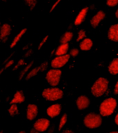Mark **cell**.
<instances>
[{"label":"cell","instance_id":"obj_1","mask_svg":"<svg viewBox=\"0 0 118 133\" xmlns=\"http://www.w3.org/2000/svg\"><path fill=\"white\" fill-rule=\"evenodd\" d=\"M108 79L105 77H100L92 85L91 93L95 97H100L106 93L108 90Z\"/></svg>","mask_w":118,"mask_h":133},{"label":"cell","instance_id":"obj_2","mask_svg":"<svg viewBox=\"0 0 118 133\" xmlns=\"http://www.w3.org/2000/svg\"><path fill=\"white\" fill-rule=\"evenodd\" d=\"M117 101L115 98H107L102 101L100 107V115L103 117L110 116L117 107Z\"/></svg>","mask_w":118,"mask_h":133},{"label":"cell","instance_id":"obj_3","mask_svg":"<svg viewBox=\"0 0 118 133\" xmlns=\"http://www.w3.org/2000/svg\"><path fill=\"white\" fill-rule=\"evenodd\" d=\"M42 97L49 101H55L61 99L63 96L64 92L60 88L56 87L48 88L44 89L42 91Z\"/></svg>","mask_w":118,"mask_h":133},{"label":"cell","instance_id":"obj_4","mask_svg":"<svg viewBox=\"0 0 118 133\" xmlns=\"http://www.w3.org/2000/svg\"><path fill=\"white\" fill-rule=\"evenodd\" d=\"M102 119L100 115L89 113L84 117V123L88 129H96L102 125Z\"/></svg>","mask_w":118,"mask_h":133},{"label":"cell","instance_id":"obj_5","mask_svg":"<svg viewBox=\"0 0 118 133\" xmlns=\"http://www.w3.org/2000/svg\"><path fill=\"white\" fill-rule=\"evenodd\" d=\"M62 71L58 68H53L48 70L46 73V79L48 84L53 87H56L60 82Z\"/></svg>","mask_w":118,"mask_h":133},{"label":"cell","instance_id":"obj_6","mask_svg":"<svg viewBox=\"0 0 118 133\" xmlns=\"http://www.w3.org/2000/svg\"><path fill=\"white\" fill-rule=\"evenodd\" d=\"M70 55H64L57 56L51 62V66L53 68H61L64 67L70 59Z\"/></svg>","mask_w":118,"mask_h":133},{"label":"cell","instance_id":"obj_7","mask_svg":"<svg viewBox=\"0 0 118 133\" xmlns=\"http://www.w3.org/2000/svg\"><path fill=\"white\" fill-rule=\"evenodd\" d=\"M50 126V121L46 118H40L35 122L33 128L39 132L46 131Z\"/></svg>","mask_w":118,"mask_h":133},{"label":"cell","instance_id":"obj_8","mask_svg":"<svg viewBox=\"0 0 118 133\" xmlns=\"http://www.w3.org/2000/svg\"><path fill=\"white\" fill-rule=\"evenodd\" d=\"M38 114V108L34 103H30L26 110V118L32 121L34 120Z\"/></svg>","mask_w":118,"mask_h":133},{"label":"cell","instance_id":"obj_9","mask_svg":"<svg viewBox=\"0 0 118 133\" xmlns=\"http://www.w3.org/2000/svg\"><path fill=\"white\" fill-rule=\"evenodd\" d=\"M62 110V106L59 103H55L53 105H50V107H48L46 110V113L48 117L50 118H55L61 112Z\"/></svg>","mask_w":118,"mask_h":133},{"label":"cell","instance_id":"obj_10","mask_svg":"<svg viewBox=\"0 0 118 133\" xmlns=\"http://www.w3.org/2000/svg\"><path fill=\"white\" fill-rule=\"evenodd\" d=\"M90 105V100L86 96H80L76 100V106L80 110L86 109Z\"/></svg>","mask_w":118,"mask_h":133},{"label":"cell","instance_id":"obj_11","mask_svg":"<svg viewBox=\"0 0 118 133\" xmlns=\"http://www.w3.org/2000/svg\"><path fill=\"white\" fill-rule=\"evenodd\" d=\"M106 17V15L102 10H100L93 17L92 19H90V24L93 28H97L100 23Z\"/></svg>","mask_w":118,"mask_h":133},{"label":"cell","instance_id":"obj_12","mask_svg":"<svg viewBox=\"0 0 118 133\" xmlns=\"http://www.w3.org/2000/svg\"><path fill=\"white\" fill-rule=\"evenodd\" d=\"M108 38L110 41L118 42V24L110 26L108 31Z\"/></svg>","mask_w":118,"mask_h":133},{"label":"cell","instance_id":"obj_13","mask_svg":"<svg viewBox=\"0 0 118 133\" xmlns=\"http://www.w3.org/2000/svg\"><path fill=\"white\" fill-rule=\"evenodd\" d=\"M11 32V26L9 24H5L1 28V36L0 38L3 42H5Z\"/></svg>","mask_w":118,"mask_h":133},{"label":"cell","instance_id":"obj_14","mask_svg":"<svg viewBox=\"0 0 118 133\" xmlns=\"http://www.w3.org/2000/svg\"><path fill=\"white\" fill-rule=\"evenodd\" d=\"M93 47V41L89 38H85L80 42V48L82 51H88Z\"/></svg>","mask_w":118,"mask_h":133},{"label":"cell","instance_id":"obj_15","mask_svg":"<svg viewBox=\"0 0 118 133\" xmlns=\"http://www.w3.org/2000/svg\"><path fill=\"white\" fill-rule=\"evenodd\" d=\"M88 10V7H86V8H84L83 9L81 10L80 12H79L78 15L77 16V17L75 18V26H79L80 24H82V22H84V19L86 17V15L87 14V12Z\"/></svg>","mask_w":118,"mask_h":133},{"label":"cell","instance_id":"obj_16","mask_svg":"<svg viewBox=\"0 0 118 133\" xmlns=\"http://www.w3.org/2000/svg\"><path fill=\"white\" fill-rule=\"evenodd\" d=\"M25 101V96H24V93L22 90H18L17 91L14 95V97L12 98V99L10 101V103L12 104V103H21L22 102H24Z\"/></svg>","mask_w":118,"mask_h":133},{"label":"cell","instance_id":"obj_17","mask_svg":"<svg viewBox=\"0 0 118 133\" xmlns=\"http://www.w3.org/2000/svg\"><path fill=\"white\" fill-rule=\"evenodd\" d=\"M108 72L113 75H118V58H115L108 66Z\"/></svg>","mask_w":118,"mask_h":133},{"label":"cell","instance_id":"obj_18","mask_svg":"<svg viewBox=\"0 0 118 133\" xmlns=\"http://www.w3.org/2000/svg\"><path fill=\"white\" fill-rule=\"evenodd\" d=\"M68 49H69V46H68V43L67 44H62L60 46H58V48H57L56 52H55V55L57 56H61L66 55Z\"/></svg>","mask_w":118,"mask_h":133},{"label":"cell","instance_id":"obj_19","mask_svg":"<svg viewBox=\"0 0 118 133\" xmlns=\"http://www.w3.org/2000/svg\"><path fill=\"white\" fill-rule=\"evenodd\" d=\"M73 37V34L72 32H70V31L66 32L60 39V43L61 44H67L72 39Z\"/></svg>","mask_w":118,"mask_h":133},{"label":"cell","instance_id":"obj_20","mask_svg":"<svg viewBox=\"0 0 118 133\" xmlns=\"http://www.w3.org/2000/svg\"><path fill=\"white\" fill-rule=\"evenodd\" d=\"M26 30H27V29L26 28H24V29H22L21 31L19 32V33L14 38V39H13V41H12V42L11 43V44H10V48H14L15 46H16L17 44L18 43L19 41L20 40V39L22 37V36L24 35V34L26 33Z\"/></svg>","mask_w":118,"mask_h":133},{"label":"cell","instance_id":"obj_21","mask_svg":"<svg viewBox=\"0 0 118 133\" xmlns=\"http://www.w3.org/2000/svg\"><path fill=\"white\" fill-rule=\"evenodd\" d=\"M39 72H41V68H40V66H39V67H37V68H35L32 69L30 72H28V74L27 75V76H26V80L30 79L32 78L35 75H37Z\"/></svg>","mask_w":118,"mask_h":133},{"label":"cell","instance_id":"obj_22","mask_svg":"<svg viewBox=\"0 0 118 133\" xmlns=\"http://www.w3.org/2000/svg\"><path fill=\"white\" fill-rule=\"evenodd\" d=\"M8 112L11 116H15L18 113V107L16 103H12L8 109Z\"/></svg>","mask_w":118,"mask_h":133},{"label":"cell","instance_id":"obj_23","mask_svg":"<svg viewBox=\"0 0 118 133\" xmlns=\"http://www.w3.org/2000/svg\"><path fill=\"white\" fill-rule=\"evenodd\" d=\"M67 119H68V117H67V115L66 114H64V115L62 116L61 119H60V123H59V127H58V130L59 131H60L62 128L64 127V125H65L67 122Z\"/></svg>","mask_w":118,"mask_h":133},{"label":"cell","instance_id":"obj_24","mask_svg":"<svg viewBox=\"0 0 118 133\" xmlns=\"http://www.w3.org/2000/svg\"><path fill=\"white\" fill-rule=\"evenodd\" d=\"M86 38V32L84 31V30H81L79 31L78 32V37L77 39V42H80V41H82Z\"/></svg>","mask_w":118,"mask_h":133},{"label":"cell","instance_id":"obj_25","mask_svg":"<svg viewBox=\"0 0 118 133\" xmlns=\"http://www.w3.org/2000/svg\"><path fill=\"white\" fill-rule=\"evenodd\" d=\"M25 2L28 6L30 7V10H32L35 7L37 4V0H25Z\"/></svg>","mask_w":118,"mask_h":133},{"label":"cell","instance_id":"obj_26","mask_svg":"<svg viewBox=\"0 0 118 133\" xmlns=\"http://www.w3.org/2000/svg\"><path fill=\"white\" fill-rule=\"evenodd\" d=\"M32 64H33V62H31V63H30V64H28V66H26V67L25 68H24V70H23V71L22 72V73H21V75H20V76H19V80H21L22 79V78H23V77H24V76L25 75V74H26V72H27L28 71V70L30 69V67H31V66H32Z\"/></svg>","mask_w":118,"mask_h":133},{"label":"cell","instance_id":"obj_27","mask_svg":"<svg viewBox=\"0 0 118 133\" xmlns=\"http://www.w3.org/2000/svg\"><path fill=\"white\" fill-rule=\"evenodd\" d=\"M106 4L108 7H115L118 5V0H106Z\"/></svg>","mask_w":118,"mask_h":133},{"label":"cell","instance_id":"obj_28","mask_svg":"<svg viewBox=\"0 0 118 133\" xmlns=\"http://www.w3.org/2000/svg\"><path fill=\"white\" fill-rule=\"evenodd\" d=\"M14 64V60H13V59L10 60V61H9V62H8V63H7V64L5 65V66H4V68H2V70H1V72H0V73L2 74L4 70L7 69V68H8L10 67L11 66H12V64Z\"/></svg>","mask_w":118,"mask_h":133},{"label":"cell","instance_id":"obj_29","mask_svg":"<svg viewBox=\"0 0 118 133\" xmlns=\"http://www.w3.org/2000/svg\"><path fill=\"white\" fill-rule=\"evenodd\" d=\"M79 54V50L77 48H73L72 50H70V55L73 57H76L77 55Z\"/></svg>","mask_w":118,"mask_h":133},{"label":"cell","instance_id":"obj_30","mask_svg":"<svg viewBox=\"0 0 118 133\" xmlns=\"http://www.w3.org/2000/svg\"><path fill=\"white\" fill-rule=\"evenodd\" d=\"M24 64V59H20L19 61L18 62V63H17V64L16 66H15L14 68H13V70H15L17 69V68H18L19 66H23Z\"/></svg>","mask_w":118,"mask_h":133},{"label":"cell","instance_id":"obj_31","mask_svg":"<svg viewBox=\"0 0 118 133\" xmlns=\"http://www.w3.org/2000/svg\"><path fill=\"white\" fill-rule=\"evenodd\" d=\"M48 35H46V37H45L43 39V40H42V42H41V43L40 44V46H39V47H38L39 50H40V48H42V46H43V45H44V44L46 43V42L47 41V39H48Z\"/></svg>","mask_w":118,"mask_h":133},{"label":"cell","instance_id":"obj_32","mask_svg":"<svg viewBox=\"0 0 118 133\" xmlns=\"http://www.w3.org/2000/svg\"><path fill=\"white\" fill-rule=\"evenodd\" d=\"M47 66H48V62H44V63H43V64L40 66V68H41V72L44 71V70L46 69Z\"/></svg>","mask_w":118,"mask_h":133},{"label":"cell","instance_id":"obj_33","mask_svg":"<svg viewBox=\"0 0 118 133\" xmlns=\"http://www.w3.org/2000/svg\"><path fill=\"white\" fill-rule=\"evenodd\" d=\"M61 1H62V0H57L56 2H55V4H53V5L52 8H51V9H50V12H52L53 11V10H54L55 8H56L57 6L58 5L59 3H60V2H61Z\"/></svg>","mask_w":118,"mask_h":133},{"label":"cell","instance_id":"obj_34","mask_svg":"<svg viewBox=\"0 0 118 133\" xmlns=\"http://www.w3.org/2000/svg\"><path fill=\"white\" fill-rule=\"evenodd\" d=\"M114 93H115V95H118V82H117L116 84L115 85Z\"/></svg>","mask_w":118,"mask_h":133},{"label":"cell","instance_id":"obj_35","mask_svg":"<svg viewBox=\"0 0 118 133\" xmlns=\"http://www.w3.org/2000/svg\"><path fill=\"white\" fill-rule=\"evenodd\" d=\"M115 123H116V125H118V113L117 114L115 117Z\"/></svg>","mask_w":118,"mask_h":133},{"label":"cell","instance_id":"obj_36","mask_svg":"<svg viewBox=\"0 0 118 133\" xmlns=\"http://www.w3.org/2000/svg\"><path fill=\"white\" fill-rule=\"evenodd\" d=\"M63 132H64V133H72V132H73L72 130H64V131H63Z\"/></svg>","mask_w":118,"mask_h":133},{"label":"cell","instance_id":"obj_37","mask_svg":"<svg viewBox=\"0 0 118 133\" xmlns=\"http://www.w3.org/2000/svg\"><path fill=\"white\" fill-rule=\"evenodd\" d=\"M30 132H32V133H37L39 132L37 130H36L35 129V128H33V129H32L31 130H30Z\"/></svg>","mask_w":118,"mask_h":133},{"label":"cell","instance_id":"obj_38","mask_svg":"<svg viewBox=\"0 0 118 133\" xmlns=\"http://www.w3.org/2000/svg\"><path fill=\"white\" fill-rule=\"evenodd\" d=\"M115 17H116V18H117L118 19V8H117V10H116V12H115Z\"/></svg>","mask_w":118,"mask_h":133},{"label":"cell","instance_id":"obj_39","mask_svg":"<svg viewBox=\"0 0 118 133\" xmlns=\"http://www.w3.org/2000/svg\"><path fill=\"white\" fill-rule=\"evenodd\" d=\"M111 133H118V131H111Z\"/></svg>","mask_w":118,"mask_h":133},{"label":"cell","instance_id":"obj_40","mask_svg":"<svg viewBox=\"0 0 118 133\" xmlns=\"http://www.w3.org/2000/svg\"><path fill=\"white\" fill-rule=\"evenodd\" d=\"M26 132L25 131H19V133H25Z\"/></svg>","mask_w":118,"mask_h":133}]
</instances>
